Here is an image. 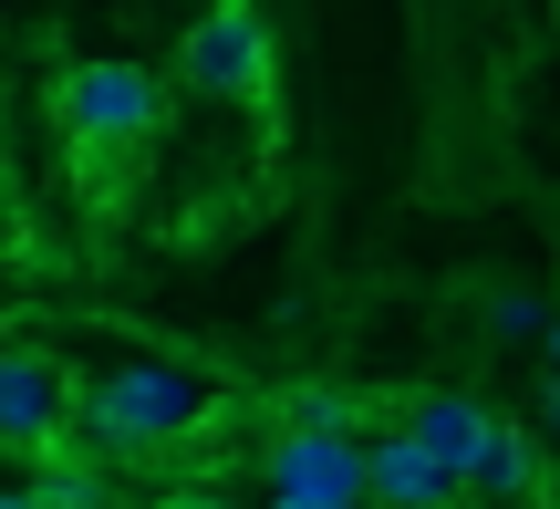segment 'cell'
<instances>
[{"label": "cell", "instance_id": "obj_7", "mask_svg": "<svg viewBox=\"0 0 560 509\" xmlns=\"http://www.w3.org/2000/svg\"><path fill=\"white\" fill-rule=\"evenodd\" d=\"M529 489H550V478H540V448H529V427H509V416H499V437H488V458H478V468H467V499H509V509H520Z\"/></svg>", "mask_w": 560, "mask_h": 509}, {"label": "cell", "instance_id": "obj_11", "mask_svg": "<svg viewBox=\"0 0 560 509\" xmlns=\"http://www.w3.org/2000/svg\"><path fill=\"white\" fill-rule=\"evenodd\" d=\"M520 509H560V489H529V499H520Z\"/></svg>", "mask_w": 560, "mask_h": 509}, {"label": "cell", "instance_id": "obj_5", "mask_svg": "<svg viewBox=\"0 0 560 509\" xmlns=\"http://www.w3.org/2000/svg\"><path fill=\"white\" fill-rule=\"evenodd\" d=\"M457 499H467V478L425 437H405V427L363 437V509H457Z\"/></svg>", "mask_w": 560, "mask_h": 509}, {"label": "cell", "instance_id": "obj_6", "mask_svg": "<svg viewBox=\"0 0 560 509\" xmlns=\"http://www.w3.org/2000/svg\"><path fill=\"white\" fill-rule=\"evenodd\" d=\"M395 427H405V437H425V448H436L446 468L467 478V468L488 458V437H499V406H478V395H416Z\"/></svg>", "mask_w": 560, "mask_h": 509}, {"label": "cell", "instance_id": "obj_8", "mask_svg": "<svg viewBox=\"0 0 560 509\" xmlns=\"http://www.w3.org/2000/svg\"><path fill=\"white\" fill-rule=\"evenodd\" d=\"M270 509H363V489H270Z\"/></svg>", "mask_w": 560, "mask_h": 509}, {"label": "cell", "instance_id": "obj_4", "mask_svg": "<svg viewBox=\"0 0 560 509\" xmlns=\"http://www.w3.org/2000/svg\"><path fill=\"white\" fill-rule=\"evenodd\" d=\"M73 448V374L32 344H0V458H52Z\"/></svg>", "mask_w": 560, "mask_h": 509}, {"label": "cell", "instance_id": "obj_3", "mask_svg": "<svg viewBox=\"0 0 560 509\" xmlns=\"http://www.w3.org/2000/svg\"><path fill=\"white\" fill-rule=\"evenodd\" d=\"M177 73H187V94H208V104H270L280 53H270L260 0H208L177 32Z\"/></svg>", "mask_w": 560, "mask_h": 509}, {"label": "cell", "instance_id": "obj_10", "mask_svg": "<svg viewBox=\"0 0 560 509\" xmlns=\"http://www.w3.org/2000/svg\"><path fill=\"white\" fill-rule=\"evenodd\" d=\"M0 509H52V499H42V489H11V499H0Z\"/></svg>", "mask_w": 560, "mask_h": 509}, {"label": "cell", "instance_id": "obj_1", "mask_svg": "<svg viewBox=\"0 0 560 509\" xmlns=\"http://www.w3.org/2000/svg\"><path fill=\"white\" fill-rule=\"evenodd\" d=\"M219 416V385L187 365H104V374H73V437L94 458H177L208 437Z\"/></svg>", "mask_w": 560, "mask_h": 509}, {"label": "cell", "instance_id": "obj_2", "mask_svg": "<svg viewBox=\"0 0 560 509\" xmlns=\"http://www.w3.org/2000/svg\"><path fill=\"white\" fill-rule=\"evenodd\" d=\"M42 115H52V136H73L83 157H145L166 125V83L145 73V62L125 53H83L62 62L52 83H42Z\"/></svg>", "mask_w": 560, "mask_h": 509}, {"label": "cell", "instance_id": "obj_9", "mask_svg": "<svg viewBox=\"0 0 560 509\" xmlns=\"http://www.w3.org/2000/svg\"><path fill=\"white\" fill-rule=\"evenodd\" d=\"M145 509H229L219 489H166V499H145Z\"/></svg>", "mask_w": 560, "mask_h": 509}, {"label": "cell", "instance_id": "obj_12", "mask_svg": "<svg viewBox=\"0 0 560 509\" xmlns=\"http://www.w3.org/2000/svg\"><path fill=\"white\" fill-rule=\"evenodd\" d=\"M457 509H478V499H457Z\"/></svg>", "mask_w": 560, "mask_h": 509}]
</instances>
